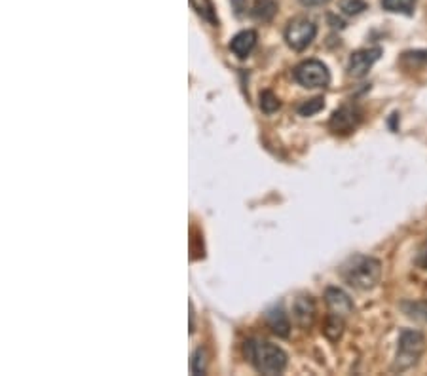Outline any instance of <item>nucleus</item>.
Segmentation results:
<instances>
[{
    "label": "nucleus",
    "mask_w": 427,
    "mask_h": 376,
    "mask_svg": "<svg viewBox=\"0 0 427 376\" xmlns=\"http://www.w3.org/2000/svg\"><path fill=\"white\" fill-rule=\"evenodd\" d=\"M247 357L252 367L262 375H280L287 367V355L275 344L266 340H251L245 346Z\"/></svg>",
    "instance_id": "nucleus-1"
},
{
    "label": "nucleus",
    "mask_w": 427,
    "mask_h": 376,
    "mask_svg": "<svg viewBox=\"0 0 427 376\" xmlns=\"http://www.w3.org/2000/svg\"><path fill=\"white\" fill-rule=\"evenodd\" d=\"M342 276L351 287L359 291H369L382 278V265L376 258L357 255L344 265Z\"/></svg>",
    "instance_id": "nucleus-2"
},
{
    "label": "nucleus",
    "mask_w": 427,
    "mask_h": 376,
    "mask_svg": "<svg viewBox=\"0 0 427 376\" xmlns=\"http://www.w3.org/2000/svg\"><path fill=\"white\" fill-rule=\"evenodd\" d=\"M426 350V338L424 334L412 329H406L401 333L399 338V350H397V357L393 363L392 369L395 373H403V370L412 369L416 363L420 361L421 354Z\"/></svg>",
    "instance_id": "nucleus-3"
},
{
    "label": "nucleus",
    "mask_w": 427,
    "mask_h": 376,
    "mask_svg": "<svg viewBox=\"0 0 427 376\" xmlns=\"http://www.w3.org/2000/svg\"><path fill=\"white\" fill-rule=\"evenodd\" d=\"M294 80L304 88H327L330 84V72L327 65L317 59H308L294 69Z\"/></svg>",
    "instance_id": "nucleus-4"
},
{
    "label": "nucleus",
    "mask_w": 427,
    "mask_h": 376,
    "mask_svg": "<svg viewBox=\"0 0 427 376\" xmlns=\"http://www.w3.org/2000/svg\"><path fill=\"white\" fill-rule=\"evenodd\" d=\"M315 35H317L315 23L306 17H294L289 21L285 29V40L289 48H293L294 52H304L315 40Z\"/></svg>",
    "instance_id": "nucleus-5"
},
{
    "label": "nucleus",
    "mask_w": 427,
    "mask_h": 376,
    "mask_svg": "<svg viewBox=\"0 0 427 376\" xmlns=\"http://www.w3.org/2000/svg\"><path fill=\"white\" fill-rule=\"evenodd\" d=\"M382 56V49L371 48V49H359L355 54H351L350 63H348V72L353 78L366 77V72L372 69V65L378 61Z\"/></svg>",
    "instance_id": "nucleus-6"
},
{
    "label": "nucleus",
    "mask_w": 427,
    "mask_h": 376,
    "mask_svg": "<svg viewBox=\"0 0 427 376\" xmlns=\"http://www.w3.org/2000/svg\"><path fill=\"white\" fill-rule=\"evenodd\" d=\"M325 300H327V306H329L330 315L346 320L350 313H353V302H351L350 295H346L342 289L337 287H330L325 292Z\"/></svg>",
    "instance_id": "nucleus-7"
},
{
    "label": "nucleus",
    "mask_w": 427,
    "mask_h": 376,
    "mask_svg": "<svg viewBox=\"0 0 427 376\" xmlns=\"http://www.w3.org/2000/svg\"><path fill=\"white\" fill-rule=\"evenodd\" d=\"M359 111L353 107H342L338 109L332 118H330V130L335 133H350L355 130V125L359 124Z\"/></svg>",
    "instance_id": "nucleus-8"
},
{
    "label": "nucleus",
    "mask_w": 427,
    "mask_h": 376,
    "mask_svg": "<svg viewBox=\"0 0 427 376\" xmlns=\"http://www.w3.org/2000/svg\"><path fill=\"white\" fill-rule=\"evenodd\" d=\"M293 315L300 327L308 329L315 320V302L312 297H298L293 304Z\"/></svg>",
    "instance_id": "nucleus-9"
},
{
    "label": "nucleus",
    "mask_w": 427,
    "mask_h": 376,
    "mask_svg": "<svg viewBox=\"0 0 427 376\" xmlns=\"http://www.w3.org/2000/svg\"><path fill=\"white\" fill-rule=\"evenodd\" d=\"M255 46H257V33L255 31H241L230 42L232 54L238 56L239 59H245Z\"/></svg>",
    "instance_id": "nucleus-10"
},
{
    "label": "nucleus",
    "mask_w": 427,
    "mask_h": 376,
    "mask_svg": "<svg viewBox=\"0 0 427 376\" xmlns=\"http://www.w3.org/2000/svg\"><path fill=\"white\" fill-rule=\"evenodd\" d=\"M266 321L273 333L277 334V336L287 338L289 333H291V323H289L287 315L283 313L281 308H273V310H270V312L266 313Z\"/></svg>",
    "instance_id": "nucleus-11"
},
{
    "label": "nucleus",
    "mask_w": 427,
    "mask_h": 376,
    "mask_svg": "<svg viewBox=\"0 0 427 376\" xmlns=\"http://www.w3.org/2000/svg\"><path fill=\"white\" fill-rule=\"evenodd\" d=\"M275 12H277V4L273 0H257L251 10L252 17L259 21H270Z\"/></svg>",
    "instance_id": "nucleus-12"
},
{
    "label": "nucleus",
    "mask_w": 427,
    "mask_h": 376,
    "mask_svg": "<svg viewBox=\"0 0 427 376\" xmlns=\"http://www.w3.org/2000/svg\"><path fill=\"white\" fill-rule=\"evenodd\" d=\"M382 8L393 14L412 15L416 8V0H382Z\"/></svg>",
    "instance_id": "nucleus-13"
},
{
    "label": "nucleus",
    "mask_w": 427,
    "mask_h": 376,
    "mask_svg": "<svg viewBox=\"0 0 427 376\" xmlns=\"http://www.w3.org/2000/svg\"><path fill=\"white\" fill-rule=\"evenodd\" d=\"M403 310L408 318L427 321V300H416V302H405Z\"/></svg>",
    "instance_id": "nucleus-14"
},
{
    "label": "nucleus",
    "mask_w": 427,
    "mask_h": 376,
    "mask_svg": "<svg viewBox=\"0 0 427 376\" xmlns=\"http://www.w3.org/2000/svg\"><path fill=\"white\" fill-rule=\"evenodd\" d=\"M342 329H344V320L335 318V315H329L327 325H325V334L329 336L330 340H338V338L342 336Z\"/></svg>",
    "instance_id": "nucleus-15"
},
{
    "label": "nucleus",
    "mask_w": 427,
    "mask_h": 376,
    "mask_svg": "<svg viewBox=\"0 0 427 376\" xmlns=\"http://www.w3.org/2000/svg\"><path fill=\"white\" fill-rule=\"evenodd\" d=\"M260 109L266 114H272L280 109V99L275 97L272 91H262L260 93Z\"/></svg>",
    "instance_id": "nucleus-16"
},
{
    "label": "nucleus",
    "mask_w": 427,
    "mask_h": 376,
    "mask_svg": "<svg viewBox=\"0 0 427 376\" xmlns=\"http://www.w3.org/2000/svg\"><path fill=\"white\" fill-rule=\"evenodd\" d=\"M190 4L194 6V10L202 15L203 19L215 23V15H213V4H211V0H190Z\"/></svg>",
    "instance_id": "nucleus-17"
},
{
    "label": "nucleus",
    "mask_w": 427,
    "mask_h": 376,
    "mask_svg": "<svg viewBox=\"0 0 427 376\" xmlns=\"http://www.w3.org/2000/svg\"><path fill=\"white\" fill-rule=\"evenodd\" d=\"M342 12L348 15H357L363 10H366V2L364 0H344L342 2Z\"/></svg>",
    "instance_id": "nucleus-18"
},
{
    "label": "nucleus",
    "mask_w": 427,
    "mask_h": 376,
    "mask_svg": "<svg viewBox=\"0 0 427 376\" xmlns=\"http://www.w3.org/2000/svg\"><path fill=\"white\" fill-rule=\"evenodd\" d=\"M325 107V103H323L321 97H315L312 99V101H308V103H304L298 107V112H300L302 116H314L315 112H319Z\"/></svg>",
    "instance_id": "nucleus-19"
},
{
    "label": "nucleus",
    "mask_w": 427,
    "mask_h": 376,
    "mask_svg": "<svg viewBox=\"0 0 427 376\" xmlns=\"http://www.w3.org/2000/svg\"><path fill=\"white\" fill-rule=\"evenodd\" d=\"M190 367H192V373H205V352L202 348L196 350V354L192 355V361H190Z\"/></svg>",
    "instance_id": "nucleus-20"
},
{
    "label": "nucleus",
    "mask_w": 427,
    "mask_h": 376,
    "mask_svg": "<svg viewBox=\"0 0 427 376\" xmlns=\"http://www.w3.org/2000/svg\"><path fill=\"white\" fill-rule=\"evenodd\" d=\"M329 0H300V4H304V6L308 8H315V6H323V4H327Z\"/></svg>",
    "instance_id": "nucleus-21"
},
{
    "label": "nucleus",
    "mask_w": 427,
    "mask_h": 376,
    "mask_svg": "<svg viewBox=\"0 0 427 376\" xmlns=\"http://www.w3.org/2000/svg\"><path fill=\"white\" fill-rule=\"evenodd\" d=\"M236 2V12H238V15H241V10H245V6H243V0H234Z\"/></svg>",
    "instance_id": "nucleus-22"
}]
</instances>
